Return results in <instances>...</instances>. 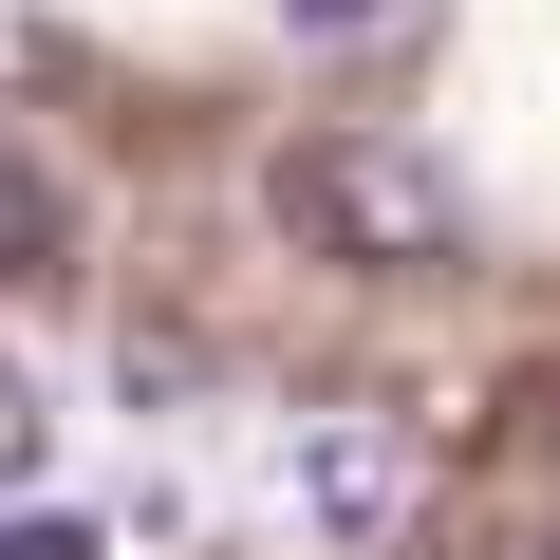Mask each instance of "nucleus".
<instances>
[{"label": "nucleus", "instance_id": "nucleus-1", "mask_svg": "<svg viewBox=\"0 0 560 560\" xmlns=\"http://www.w3.org/2000/svg\"><path fill=\"white\" fill-rule=\"evenodd\" d=\"M280 206H300V243H337V261H448V243H467L448 168L393 150V131H318L300 168H280Z\"/></svg>", "mask_w": 560, "mask_h": 560}, {"label": "nucleus", "instance_id": "nucleus-2", "mask_svg": "<svg viewBox=\"0 0 560 560\" xmlns=\"http://www.w3.org/2000/svg\"><path fill=\"white\" fill-rule=\"evenodd\" d=\"M411 504H430V448H411L393 411H318V430H300V523H318L337 560H374Z\"/></svg>", "mask_w": 560, "mask_h": 560}, {"label": "nucleus", "instance_id": "nucleus-3", "mask_svg": "<svg viewBox=\"0 0 560 560\" xmlns=\"http://www.w3.org/2000/svg\"><path fill=\"white\" fill-rule=\"evenodd\" d=\"M0 261H20V280H57V261H75V206H57V168H38L20 131H0Z\"/></svg>", "mask_w": 560, "mask_h": 560}, {"label": "nucleus", "instance_id": "nucleus-4", "mask_svg": "<svg viewBox=\"0 0 560 560\" xmlns=\"http://www.w3.org/2000/svg\"><path fill=\"white\" fill-rule=\"evenodd\" d=\"M0 560H113L94 504H0Z\"/></svg>", "mask_w": 560, "mask_h": 560}, {"label": "nucleus", "instance_id": "nucleus-5", "mask_svg": "<svg viewBox=\"0 0 560 560\" xmlns=\"http://www.w3.org/2000/svg\"><path fill=\"white\" fill-rule=\"evenodd\" d=\"M38 430H57V411H38V374H20V355H0V504H20V486H38Z\"/></svg>", "mask_w": 560, "mask_h": 560}, {"label": "nucleus", "instance_id": "nucleus-6", "mask_svg": "<svg viewBox=\"0 0 560 560\" xmlns=\"http://www.w3.org/2000/svg\"><path fill=\"white\" fill-rule=\"evenodd\" d=\"M393 20V0H300V38H374Z\"/></svg>", "mask_w": 560, "mask_h": 560}, {"label": "nucleus", "instance_id": "nucleus-7", "mask_svg": "<svg viewBox=\"0 0 560 560\" xmlns=\"http://www.w3.org/2000/svg\"><path fill=\"white\" fill-rule=\"evenodd\" d=\"M541 560H560V541H541Z\"/></svg>", "mask_w": 560, "mask_h": 560}]
</instances>
